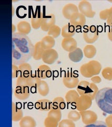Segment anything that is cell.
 Segmentation results:
<instances>
[{"instance_id": "obj_1", "label": "cell", "mask_w": 112, "mask_h": 127, "mask_svg": "<svg viewBox=\"0 0 112 127\" xmlns=\"http://www.w3.org/2000/svg\"><path fill=\"white\" fill-rule=\"evenodd\" d=\"M12 64L19 66L26 63L32 57L34 45L27 35L18 32L12 34Z\"/></svg>"}, {"instance_id": "obj_2", "label": "cell", "mask_w": 112, "mask_h": 127, "mask_svg": "<svg viewBox=\"0 0 112 127\" xmlns=\"http://www.w3.org/2000/svg\"><path fill=\"white\" fill-rule=\"evenodd\" d=\"M95 100L98 108L102 111L112 114V88L105 87L99 90Z\"/></svg>"}, {"instance_id": "obj_3", "label": "cell", "mask_w": 112, "mask_h": 127, "mask_svg": "<svg viewBox=\"0 0 112 127\" xmlns=\"http://www.w3.org/2000/svg\"><path fill=\"white\" fill-rule=\"evenodd\" d=\"M102 65L99 62L91 61L82 65L80 67V73L86 78H92L96 76L101 72Z\"/></svg>"}, {"instance_id": "obj_4", "label": "cell", "mask_w": 112, "mask_h": 127, "mask_svg": "<svg viewBox=\"0 0 112 127\" xmlns=\"http://www.w3.org/2000/svg\"><path fill=\"white\" fill-rule=\"evenodd\" d=\"M98 91V87L95 84L85 81L80 82L77 86V92L79 95H89L93 100L95 98Z\"/></svg>"}, {"instance_id": "obj_5", "label": "cell", "mask_w": 112, "mask_h": 127, "mask_svg": "<svg viewBox=\"0 0 112 127\" xmlns=\"http://www.w3.org/2000/svg\"><path fill=\"white\" fill-rule=\"evenodd\" d=\"M39 79L37 76V73H32L28 77L19 76L17 78L16 86H25L29 87L31 91L37 90V85Z\"/></svg>"}, {"instance_id": "obj_6", "label": "cell", "mask_w": 112, "mask_h": 127, "mask_svg": "<svg viewBox=\"0 0 112 127\" xmlns=\"http://www.w3.org/2000/svg\"><path fill=\"white\" fill-rule=\"evenodd\" d=\"M62 119L61 110L52 109L44 121L45 127H58Z\"/></svg>"}, {"instance_id": "obj_7", "label": "cell", "mask_w": 112, "mask_h": 127, "mask_svg": "<svg viewBox=\"0 0 112 127\" xmlns=\"http://www.w3.org/2000/svg\"><path fill=\"white\" fill-rule=\"evenodd\" d=\"M99 33L96 26L92 25L87 27L83 30V38L89 44L94 43L98 39Z\"/></svg>"}, {"instance_id": "obj_8", "label": "cell", "mask_w": 112, "mask_h": 127, "mask_svg": "<svg viewBox=\"0 0 112 127\" xmlns=\"http://www.w3.org/2000/svg\"><path fill=\"white\" fill-rule=\"evenodd\" d=\"M79 83L78 75L72 71H67L63 78V84L68 89H73L77 87Z\"/></svg>"}, {"instance_id": "obj_9", "label": "cell", "mask_w": 112, "mask_h": 127, "mask_svg": "<svg viewBox=\"0 0 112 127\" xmlns=\"http://www.w3.org/2000/svg\"><path fill=\"white\" fill-rule=\"evenodd\" d=\"M78 10L80 13L83 14L85 17L93 18L96 12L92 9L91 4L87 1H82L79 3Z\"/></svg>"}, {"instance_id": "obj_10", "label": "cell", "mask_w": 112, "mask_h": 127, "mask_svg": "<svg viewBox=\"0 0 112 127\" xmlns=\"http://www.w3.org/2000/svg\"><path fill=\"white\" fill-rule=\"evenodd\" d=\"M93 100L89 95L80 96L77 102L76 109L79 112L86 111L91 108Z\"/></svg>"}, {"instance_id": "obj_11", "label": "cell", "mask_w": 112, "mask_h": 127, "mask_svg": "<svg viewBox=\"0 0 112 127\" xmlns=\"http://www.w3.org/2000/svg\"><path fill=\"white\" fill-rule=\"evenodd\" d=\"M58 58V54L54 49L45 50L42 56V61L45 64L52 65L54 64Z\"/></svg>"}, {"instance_id": "obj_12", "label": "cell", "mask_w": 112, "mask_h": 127, "mask_svg": "<svg viewBox=\"0 0 112 127\" xmlns=\"http://www.w3.org/2000/svg\"><path fill=\"white\" fill-rule=\"evenodd\" d=\"M70 20V23L75 27L76 30H81L85 25L86 21L85 16L79 12L73 14Z\"/></svg>"}, {"instance_id": "obj_13", "label": "cell", "mask_w": 112, "mask_h": 127, "mask_svg": "<svg viewBox=\"0 0 112 127\" xmlns=\"http://www.w3.org/2000/svg\"><path fill=\"white\" fill-rule=\"evenodd\" d=\"M79 112L81 115L82 120L84 124L88 125L94 124L97 121V115L94 111L86 110Z\"/></svg>"}, {"instance_id": "obj_14", "label": "cell", "mask_w": 112, "mask_h": 127, "mask_svg": "<svg viewBox=\"0 0 112 127\" xmlns=\"http://www.w3.org/2000/svg\"><path fill=\"white\" fill-rule=\"evenodd\" d=\"M55 16L53 13L44 16L41 27L42 30L44 31H49L52 27L55 25Z\"/></svg>"}, {"instance_id": "obj_15", "label": "cell", "mask_w": 112, "mask_h": 127, "mask_svg": "<svg viewBox=\"0 0 112 127\" xmlns=\"http://www.w3.org/2000/svg\"><path fill=\"white\" fill-rule=\"evenodd\" d=\"M14 93L15 96L19 100H25L29 97L31 90L25 86H16Z\"/></svg>"}, {"instance_id": "obj_16", "label": "cell", "mask_w": 112, "mask_h": 127, "mask_svg": "<svg viewBox=\"0 0 112 127\" xmlns=\"http://www.w3.org/2000/svg\"><path fill=\"white\" fill-rule=\"evenodd\" d=\"M78 7L73 3H68L64 6L62 9V14L65 19L70 20L72 15L79 12Z\"/></svg>"}, {"instance_id": "obj_17", "label": "cell", "mask_w": 112, "mask_h": 127, "mask_svg": "<svg viewBox=\"0 0 112 127\" xmlns=\"http://www.w3.org/2000/svg\"><path fill=\"white\" fill-rule=\"evenodd\" d=\"M61 46L64 50L70 53L77 48V43L73 37L64 38L62 41Z\"/></svg>"}, {"instance_id": "obj_18", "label": "cell", "mask_w": 112, "mask_h": 127, "mask_svg": "<svg viewBox=\"0 0 112 127\" xmlns=\"http://www.w3.org/2000/svg\"><path fill=\"white\" fill-rule=\"evenodd\" d=\"M37 74L39 79H45L50 78L52 76V71L49 66L41 65L37 68Z\"/></svg>"}, {"instance_id": "obj_19", "label": "cell", "mask_w": 112, "mask_h": 127, "mask_svg": "<svg viewBox=\"0 0 112 127\" xmlns=\"http://www.w3.org/2000/svg\"><path fill=\"white\" fill-rule=\"evenodd\" d=\"M79 97V95L76 91L71 90L66 93L65 98L67 104L76 108L77 102Z\"/></svg>"}, {"instance_id": "obj_20", "label": "cell", "mask_w": 112, "mask_h": 127, "mask_svg": "<svg viewBox=\"0 0 112 127\" xmlns=\"http://www.w3.org/2000/svg\"><path fill=\"white\" fill-rule=\"evenodd\" d=\"M76 29L71 23H67L62 28L61 35L64 38H72L75 35Z\"/></svg>"}, {"instance_id": "obj_21", "label": "cell", "mask_w": 112, "mask_h": 127, "mask_svg": "<svg viewBox=\"0 0 112 127\" xmlns=\"http://www.w3.org/2000/svg\"><path fill=\"white\" fill-rule=\"evenodd\" d=\"M35 108L41 111H50L52 109V102L48 99H41L35 103Z\"/></svg>"}, {"instance_id": "obj_22", "label": "cell", "mask_w": 112, "mask_h": 127, "mask_svg": "<svg viewBox=\"0 0 112 127\" xmlns=\"http://www.w3.org/2000/svg\"><path fill=\"white\" fill-rule=\"evenodd\" d=\"M83 56L84 54L82 49L79 48H77L74 50L69 53V58L72 62L78 63L82 61Z\"/></svg>"}, {"instance_id": "obj_23", "label": "cell", "mask_w": 112, "mask_h": 127, "mask_svg": "<svg viewBox=\"0 0 112 127\" xmlns=\"http://www.w3.org/2000/svg\"><path fill=\"white\" fill-rule=\"evenodd\" d=\"M18 67L19 76L26 77L29 76L31 74L33 73L32 67L29 64L24 63L23 64L19 65Z\"/></svg>"}, {"instance_id": "obj_24", "label": "cell", "mask_w": 112, "mask_h": 127, "mask_svg": "<svg viewBox=\"0 0 112 127\" xmlns=\"http://www.w3.org/2000/svg\"><path fill=\"white\" fill-rule=\"evenodd\" d=\"M37 91L41 96H46L50 92V87L45 81L40 79L37 85Z\"/></svg>"}, {"instance_id": "obj_25", "label": "cell", "mask_w": 112, "mask_h": 127, "mask_svg": "<svg viewBox=\"0 0 112 127\" xmlns=\"http://www.w3.org/2000/svg\"><path fill=\"white\" fill-rule=\"evenodd\" d=\"M43 48L45 50L52 49L55 45V40L53 37L47 35L44 37L41 41Z\"/></svg>"}, {"instance_id": "obj_26", "label": "cell", "mask_w": 112, "mask_h": 127, "mask_svg": "<svg viewBox=\"0 0 112 127\" xmlns=\"http://www.w3.org/2000/svg\"><path fill=\"white\" fill-rule=\"evenodd\" d=\"M17 30L18 32L27 35L31 31V26L29 22L26 21H21L18 23Z\"/></svg>"}, {"instance_id": "obj_27", "label": "cell", "mask_w": 112, "mask_h": 127, "mask_svg": "<svg viewBox=\"0 0 112 127\" xmlns=\"http://www.w3.org/2000/svg\"><path fill=\"white\" fill-rule=\"evenodd\" d=\"M20 127H36L37 122L31 116H25L19 122Z\"/></svg>"}, {"instance_id": "obj_28", "label": "cell", "mask_w": 112, "mask_h": 127, "mask_svg": "<svg viewBox=\"0 0 112 127\" xmlns=\"http://www.w3.org/2000/svg\"><path fill=\"white\" fill-rule=\"evenodd\" d=\"M66 106L64 99L61 96L55 97L52 102V107L53 109L62 110L65 109Z\"/></svg>"}, {"instance_id": "obj_29", "label": "cell", "mask_w": 112, "mask_h": 127, "mask_svg": "<svg viewBox=\"0 0 112 127\" xmlns=\"http://www.w3.org/2000/svg\"><path fill=\"white\" fill-rule=\"evenodd\" d=\"M23 118V113L21 109L19 108L15 103H12V121H20Z\"/></svg>"}, {"instance_id": "obj_30", "label": "cell", "mask_w": 112, "mask_h": 127, "mask_svg": "<svg viewBox=\"0 0 112 127\" xmlns=\"http://www.w3.org/2000/svg\"><path fill=\"white\" fill-rule=\"evenodd\" d=\"M44 49L43 48L41 45V41H38L35 43L34 45V53L33 57L36 61L41 60L42 58L43 54L44 53Z\"/></svg>"}, {"instance_id": "obj_31", "label": "cell", "mask_w": 112, "mask_h": 127, "mask_svg": "<svg viewBox=\"0 0 112 127\" xmlns=\"http://www.w3.org/2000/svg\"><path fill=\"white\" fill-rule=\"evenodd\" d=\"M44 16L41 13L36 14L31 18V26L34 29H38L41 28L42 19Z\"/></svg>"}, {"instance_id": "obj_32", "label": "cell", "mask_w": 112, "mask_h": 127, "mask_svg": "<svg viewBox=\"0 0 112 127\" xmlns=\"http://www.w3.org/2000/svg\"><path fill=\"white\" fill-rule=\"evenodd\" d=\"M97 50L95 47L92 45H86L83 49V54L87 58H93L96 54Z\"/></svg>"}, {"instance_id": "obj_33", "label": "cell", "mask_w": 112, "mask_h": 127, "mask_svg": "<svg viewBox=\"0 0 112 127\" xmlns=\"http://www.w3.org/2000/svg\"><path fill=\"white\" fill-rule=\"evenodd\" d=\"M61 31L62 29L58 26L54 25L48 31V35L55 38L58 37L60 34H61Z\"/></svg>"}, {"instance_id": "obj_34", "label": "cell", "mask_w": 112, "mask_h": 127, "mask_svg": "<svg viewBox=\"0 0 112 127\" xmlns=\"http://www.w3.org/2000/svg\"><path fill=\"white\" fill-rule=\"evenodd\" d=\"M81 118V115L80 112L75 110H72L67 115V118L73 122L78 121Z\"/></svg>"}, {"instance_id": "obj_35", "label": "cell", "mask_w": 112, "mask_h": 127, "mask_svg": "<svg viewBox=\"0 0 112 127\" xmlns=\"http://www.w3.org/2000/svg\"><path fill=\"white\" fill-rule=\"evenodd\" d=\"M102 75L103 78L106 80L112 81V67H105L102 70Z\"/></svg>"}, {"instance_id": "obj_36", "label": "cell", "mask_w": 112, "mask_h": 127, "mask_svg": "<svg viewBox=\"0 0 112 127\" xmlns=\"http://www.w3.org/2000/svg\"><path fill=\"white\" fill-rule=\"evenodd\" d=\"M58 127H75V124L69 119H63L59 122Z\"/></svg>"}, {"instance_id": "obj_37", "label": "cell", "mask_w": 112, "mask_h": 127, "mask_svg": "<svg viewBox=\"0 0 112 127\" xmlns=\"http://www.w3.org/2000/svg\"><path fill=\"white\" fill-rule=\"evenodd\" d=\"M112 15V7L110 9L102 10L99 13V17L102 20H107Z\"/></svg>"}, {"instance_id": "obj_38", "label": "cell", "mask_w": 112, "mask_h": 127, "mask_svg": "<svg viewBox=\"0 0 112 127\" xmlns=\"http://www.w3.org/2000/svg\"><path fill=\"white\" fill-rule=\"evenodd\" d=\"M84 127H107L105 122L102 121H97L94 124L86 125Z\"/></svg>"}, {"instance_id": "obj_39", "label": "cell", "mask_w": 112, "mask_h": 127, "mask_svg": "<svg viewBox=\"0 0 112 127\" xmlns=\"http://www.w3.org/2000/svg\"><path fill=\"white\" fill-rule=\"evenodd\" d=\"M19 76V67L14 65H12V78H18Z\"/></svg>"}, {"instance_id": "obj_40", "label": "cell", "mask_w": 112, "mask_h": 127, "mask_svg": "<svg viewBox=\"0 0 112 127\" xmlns=\"http://www.w3.org/2000/svg\"><path fill=\"white\" fill-rule=\"evenodd\" d=\"M105 124L107 127H112V114H110L106 118Z\"/></svg>"}, {"instance_id": "obj_41", "label": "cell", "mask_w": 112, "mask_h": 127, "mask_svg": "<svg viewBox=\"0 0 112 127\" xmlns=\"http://www.w3.org/2000/svg\"><path fill=\"white\" fill-rule=\"evenodd\" d=\"M91 81H92V82L93 83H94V84H98V83H101L102 81V79L99 76L96 75V76H94L92 77Z\"/></svg>"}, {"instance_id": "obj_42", "label": "cell", "mask_w": 112, "mask_h": 127, "mask_svg": "<svg viewBox=\"0 0 112 127\" xmlns=\"http://www.w3.org/2000/svg\"><path fill=\"white\" fill-rule=\"evenodd\" d=\"M107 36L110 40L112 41V27H110V28L109 29V31H108Z\"/></svg>"}, {"instance_id": "obj_43", "label": "cell", "mask_w": 112, "mask_h": 127, "mask_svg": "<svg viewBox=\"0 0 112 127\" xmlns=\"http://www.w3.org/2000/svg\"><path fill=\"white\" fill-rule=\"evenodd\" d=\"M107 23L110 27H112V15L107 20Z\"/></svg>"}]
</instances>
